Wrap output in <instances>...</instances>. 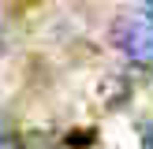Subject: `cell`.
<instances>
[{"label":"cell","instance_id":"obj_1","mask_svg":"<svg viewBox=\"0 0 153 149\" xmlns=\"http://www.w3.org/2000/svg\"><path fill=\"white\" fill-rule=\"evenodd\" d=\"M112 41L134 67L153 71V11H123L112 26Z\"/></svg>","mask_w":153,"mask_h":149},{"label":"cell","instance_id":"obj_2","mask_svg":"<svg viewBox=\"0 0 153 149\" xmlns=\"http://www.w3.org/2000/svg\"><path fill=\"white\" fill-rule=\"evenodd\" d=\"M0 149H19V142H15L11 134H0Z\"/></svg>","mask_w":153,"mask_h":149},{"label":"cell","instance_id":"obj_3","mask_svg":"<svg viewBox=\"0 0 153 149\" xmlns=\"http://www.w3.org/2000/svg\"><path fill=\"white\" fill-rule=\"evenodd\" d=\"M142 4H146V7H149V11H153V0H142Z\"/></svg>","mask_w":153,"mask_h":149}]
</instances>
